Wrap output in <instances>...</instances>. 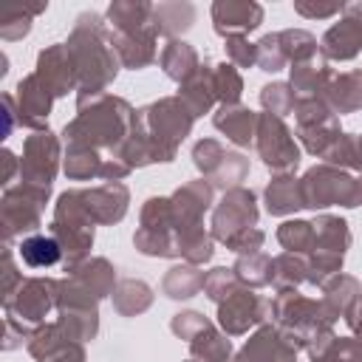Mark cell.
<instances>
[{
    "label": "cell",
    "mask_w": 362,
    "mask_h": 362,
    "mask_svg": "<svg viewBox=\"0 0 362 362\" xmlns=\"http://www.w3.org/2000/svg\"><path fill=\"white\" fill-rule=\"evenodd\" d=\"M37 79L54 93V96H65L76 82V65L71 59V51L65 42H57V45H48L40 59H37Z\"/></svg>",
    "instance_id": "7"
},
{
    "label": "cell",
    "mask_w": 362,
    "mask_h": 362,
    "mask_svg": "<svg viewBox=\"0 0 362 362\" xmlns=\"http://www.w3.org/2000/svg\"><path fill=\"white\" fill-rule=\"evenodd\" d=\"M204 286V277L195 269H170L164 277V291L167 297H192Z\"/></svg>",
    "instance_id": "33"
},
{
    "label": "cell",
    "mask_w": 362,
    "mask_h": 362,
    "mask_svg": "<svg viewBox=\"0 0 362 362\" xmlns=\"http://www.w3.org/2000/svg\"><path fill=\"white\" fill-rule=\"evenodd\" d=\"M331 79H334L331 68L317 57L291 65V88H294L297 99H317V93H325Z\"/></svg>",
    "instance_id": "16"
},
{
    "label": "cell",
    "mask_w": 362,
    "mask_h": 362,
    "mask_svg": "<svg viewBox=\"0 0 362 362\" xmlns=\"http://www.w3.org/2000/svg\"><path fill=\"white\" fill-rule=\"evenodd\" d=\"M212 88H215V99H221L223 105H235L243 90V82H240V74L235 71V65H229V62L212 65Z\"/></svg>",
    "instance_id": "27"
},
{
    "label": "cell",
    "mask_w": 362,
    "mask_h": 362,
    "mask_svg": "<svg viewBox=\"0 0 362 362\" xmlns=\"http://www.w3.org/2000/svg\"><path fill=\"white\" fill-rule=\"evenodd\" d=\"M342 14H345V17H351V20H356V23H362V0H354V3H345V8H342Z\"/></svg>",
    "instance_id": "38"
},
{
    "label": "cell",
    "mask_w": 362,
    "mask_h": 362,
    "mask_svg": "<svg viewBox=\"0 0 362 362\" xmlns=\"http://www.w3.org/2000/svg\"><path fill=\"white\" fill-rule=\"evenodd\" d=\"M277 240L288 249V252H305L308 246H314V223L308 221H288L277 229Z\"/></svg>",
    "instance_id": "30"
},
{
    "label": "cell",
    "mask_w": 362,
    "mask_h": 362,
    "mask_svg": "<svg viewBox=\"0 0 362 362\" xmlns=\"http://www.w3.org/2000/svg\"><path fill=\"white\" fill-rule=\"evenodd\" d=\"M257 221V206H255V195L249 189H229L223 195V201L218 204L215 215H212V226H215V238L223 240L226 246L232 240H238L243 232H249Z\"/></svg>",
    "instance_id": "3"
},
{
    "label": "cell",
    "mask_w": 362,
    "mask_h": 362,
    "mask_svg": "<svg viewBox=\"0 0 362 362\" xmlns=\"http://www.w3.org/2000/svg\"><path fill=\"white\" fill-rule=\"evenodd\" d=\"M147 305H150V288L139 280H122L116 291V308L122 314H136V311H144Z\"/></svg>",
    "instance_id": "31"
},
{
    "label": "cell",
    "mask_w": 362,
    "mask_h": 362,
    "mask_svg": "<svg viewBox=\"0 0 362 362\" xmlns=\"http://www.w3.org/2000/svg\"><path fill=\"white\" fill-rule=\"evenodd\" d=\"M79 198H82V206L90 215V221H99V223H113L127 209V189L113 181L105 187L88 189V192H79Z\"/></svg>",
    "instance_id": "10"
},
{
    "label": "cell",
    "mask_w": 362,
    "mask_h": 362,
    "mask_svg": "<svg viewBox=\"0 0 362 362\" xmlns=\"http://www.w3.org/2000/svg\"><path fill=\"white\" fill-rule=\"evenodd\" d=\"M161 68H164V74L170 76V79H175V82H187V79H192L195 74H198V54H195V48L189 45V42H184V40H170L167 45H164V51H161Z\"/></svg>",
    "instance_id": "18"
},
{
    "label": "cell",
    "mask_w": 362,
    "mask_h": 362,
    "mask_svg": "<svg viewBox=\"0 0 362 362\" xmlns=\"http://www.w3.org/2000/svg\"><path fill=\"white\" fill-rule=\"evenodd\" d=\"M105 20L113 34H127V31H141V28L156 25L153 3H144V0H116L107 6Z\"/></svg>",
    "instance_id": "14"
},
{
    "label": "cell",
    "mask_w": 362,
    "mask_h": 362,
    "mask_svg": "<svg viewBox=\"0 0 362 362\" xmlns=\"http://www.w3.org/2000/svg\"><path fill=\"white\" fill-rule=\"evenodd\" d=\"M255 124H257V116L238 105H223L215 116V127L223 130L226 139H232L235 144H252V139L257 136Z\"/></svg>",
    "instance_id": "19"
},
{
    "label": "cell",
    "mask_w": 362,
    "mask_h": 362,
    "mask_svg": "<svg viewBox=\"0 0 362 362\" xmlns=\"http://www.w3.org/2000/svg\"><path fill=\"white\" fill-rule=\"evenodd\" d=\"M65 45L76 65L82 96H99L102 88L113 82L119 65V54L113 48V37L110 28L105 25V17L96 11L79 14L71 40Z\"/></svg>",
    "instance_id": "1"
},
{
    "label": "cell",
    "mask_w": 362,
    "mask_h": 362,
    "mask_svg": "<svg viewBox=\"0 0 362 362\" xmlns=\"http://www.w3.org/2000/svg\"><path fill=\"white\" fill-rule=\"evenodd\" d=\"M204 291L209 294V300L223 303L229 294L238 291V274H232L229 269H215V272H209V277L204 280Z\"/></svg>",
    "instance_id": "35"
},
{
    "label": "cell",
    "mask_w": 362,
    "mask_h": 362,
    "mask_svg": "<svg viewBox=\"0 0 362 362\" xmlns=\"http://www.w3.org/2000/svg\"><path fill=\"white\" fill-rule=\"evenodd\" d=\"M345 8L342 0H334V3H314V0H294V11L308 17V20H325V17H334Z\"/></svg>",
    "instance_id": "37"
},
{
    "label": "cell",
    "mask_w": 362,
    "mask_h": 362,
    "mask_svg": "<svg viewBox=\"0 0 362 362\" xmlns=\"http://www.w3.org/2000/svg\"><path fill=\"white\" fill-rule=\"evenodd\" d=\"M110 37H113V48H116L122 65L139 71V68H144L156 59V37H158L156 25L141 28V31H127V34H113L110 31Z\"/></svg>",
    "instance_id": "11"
},
{
    "label": "cell",
    "mask_w": 362,
    "mask_h": 362,
    "mask_svg": "<svg viewBox=\"0 0 362 362\" xmlns=\"http://www.w3.org/2000/svg\"><path fill=\"white\" fill-rule=\"evenodd\" d=\"M189 348L201 362H226L229 359V339H223L209 322L189 339Z\"/></svg>",
    "instance_id": "25"
},
{
    "label": "cell",
    "mask_w": 362,
    "mask_h": 362,
    "mask_svg": "<svg viewBox=\"0 0 362 362\" xmlns=\"http://www.w3.org/2000/svg\"><path fill=\"white\" fill-rule=\"evenodd\" d=\"M212 23L221 37H243L263 23V6L252 0H215Z\"/></svg>",
    "instance_id": "6"
},
{
    "label": "cell",
    "mask_w": 362,
    "mask_h": 362,
    "mask_svg": "<svg viewBox=\"0 0 362 362\" xmlns=\"http://www.w3.org/2000/svg\"><path fill=\"white\" fill-rule=\"evenodd\" d=\"M240 362H297L294 345L274 328H260L238 356Z\"/></svg>",
    "instance_id": "12"
},
{
    "label": "cell",
    "mask_w": 362,
    "mask_h": 362,
    "mask_svg": "<svg viewBox=\"0 0 362 362\" xmlns=\"http://www.w3.org/2000/svg\"><path fill=\"white\" fill-rule=\"evenodd\" d=\"M311 362H362V345L325 331L317 345H311Z\"/></svg>",
    "instance_id": "21"
},
{
    "label": "cell",
    "mask_w": 362,
    "mask_h": 362,
    "mask_svg": "<svg viewBox=\"0 0 362 362\" xmlns=\"http://www.w3.org/2000/svg\"><path fill=\"white\" fill-rule=\"evenodd\" d=\"M280 42H283V51H286V59L291 65L297 62H305V59H314L317 57V40L303 31V28H288V31H280Z\"/></svg>",
    "instance_id": "26"
},
{
    "label": "cell",
    "mask_w": 362,
    "mask_h": 362,
    "mask_svg": "<svg viewBox=\"0 0 362 362\" xmlns=\"http://www.w3.org/2000/svg\"><path fill=\"white\" fill-rule=\"evenodd\" d=\"M257 150L272 170H294L300 161V150L288 133V127L280 122V116L263 113L257 119Z\"/></svg>",
    "instance_id": "4"
},
{
    "label": "cell",
    "mask_w": 362,
    "mask_h": 362,
    "mask_svg": "<svg viewBox=\"0 0 362 362\" xmlns=\"http://www.w3.org/2000/svg\"><path fill=\"white\" fill-rule=\"evenodd\" d=\"M153 23L156 31L164 37H178L195 23V6L192 3H158L153 6Z\"/></svg>",
    "instance_id": "20"
},
{
    "label": "cell",
    "mask_w": 362,
    "mask_h": 362,
    "mask_svg": "<svg viewBox=\"0 0 362 362\" xmlns=\"http://www.w3.org/2000/svg\"><path fill=\"white\" fill-rule=\"evenodd\" d=\"M192 156H195V164H198L215 184H221V187H232V189H235V184L243 181V175H246V170H249V164H246L243 156L226 153L218 141H198L195 150H192Z\"/></svg>",
    "instance_id": "5"
},
{
    "label": "cell",
    "mask_w": 362,
    "mask_h": 362,
    "mask_svg": "<svg viewBox=\"0 0 362 362\" xmlns=\"http://www.w3.org/2000/svg\"><path fill=\"white\" fill-rule=\"evenodd\" d=\"M51 90L37 79V74L20 79L17 85V99H20V113H23V122L31 124V127H40L51 110Z\"/></svg>",
    "instance_id": "15"
},
{
    "label": "cell",
    "mask_w": 362,
    "mask_h": 362,
    "mask_svg": "<svg viewBox=\"0 0 362 362\" xmlns=\"http://www.w3.org/2000/svg\"><path fill=\"white\" fill-rule=\"evenodd\" d=\"M54 303V283L51 280H28L20 288V314L23 320H40Z\"/></svg>",
    "instance_id": "22"
},
{
    "label": "cell",
    "mask_w": 362,
    "mask_h": 362,
    "mask_svg": "<svg viewBox=\"0 0 362 362\" xmlns=\"http://www.w3.org/2000/svg\"><path fill=\"white\" fill-rule=\"evenodd\" d=\"M300 192H303V206H314V209L331 204L356 206L362 204V178H351L331 167H314L300 181Z\"/></svg>",
    "instance_id": "2"
},
{
    "label": "cell",
    "mask_w": 362,
    "mask_h": 362,
    "mask_svg": "<svg viewBox=\"0 0 362 362\" xmlns=\"http://www.w3.org/2000/svg\"><path fill=\"white\" fill-rule=\"evenodd\" d=\"M48 3H37V6H25V8H14V11H6L0 17V34L3 40H20L23 34H28L31 28V17L45 11Z\"/></svg>",
    "instance_id": "28"
},
{
    "label": "cell",
    "mask_w": 362,
    "mask_h": 362,
    "mask_svg": "<svg viewBox=\"0 0 362 362\" xmlns=\"http://www.w3.org/2000/svg\"><path fill=\"white\" fill-rule=\"evenodd\" d=\"M20 257L34 266V269H42V266H54L59 257H62V246L57 238H48V235H34L28 240H23L20 246Z\"/></svg>",
    "instance_id": "24"
},
{
    "label": "cell",
    "mask_w": 362,
    "mask_h": 362,
    "mask_svg": "<svg viewBox=\"0 0 362 362\" xmlns=\"http://www.w3.org/2000/svg\"><path fill=\"white\" fill-rule=\"evenodd\" d=\"M325 102L334 113H351L362 107V71L339 74L325 88Z\"/></svg>",
    "instance_id": "17"
},
{
    "label": "cell",
    "mask_w": 362,
    "mask_h": 362,
    "mask_svg": "<svg viewBox=\"0 0 362 362\" xmlns=\"http://www.w3.org/2000/svg\"><path fill=\"white\" fill-rule=\"evenodd\" d=\"M226 57L238 68H249L257 62V45H252L246 37H226Z\"/></svg>",
    "instance_id": "36"
},
{
    "label": "cell",
    "mask_w": 362,
    "mask_h": 362,
    "mask_svg": "<svg viewBox=\"0 0 362 362\" xmlns=\"http://www.w3.org/2000/svg\"><path fill=\"white\" fill-rule=\"evenodd\" d=\"M286 51H283V42H280V31L277 34H266L260 42H257V65L269 74L286 68Z\"/></svg>",
    "instance_id": "34"
},
{
    "label": "cell",
    "mask_w": 362,
    "mask_h": 362,
    "mask_svg": "<svg viewBox=\"0 0 362 362\" xmlns=\"http://www.w3.org/2000/svg\"><path fill=\"white\" fill-rule=\"evenodd\" d=\"M320 51L328 59H354L362 51V23L342 14L339 23H334L320 42Z\"/></svg>",
    "instance_id": "13"
},
{
    "label": "cell",
    "mask_w": 362,
    "mask_h": 362,
    "mask_svg": "<svg viewBox=\"0 0 362 362\" xmlns=\"http://www.w3.org/2000/svg\"><path fill=\"white\" fill-rule=\"evenodd\" d=\"M54 170H57V141L54 136L45 130V133H37L28 139L25 144V158H23V175L28 184L34 187H51V178H54Z\"/></svg>",
    "instance_id": "8"
},
{
    "label": "cell",
    "mask_w": 362,
    "mask_h": 362,
    "mask_svg": "<svg viewBox=\"0 0 362 362\" xmlns=\"http://www.w3.org/2000/svg\"><path fill=\"white\" fill-rule=\"evenodd\" d=\"M345 320H351L348 325H351V328L359 334V339H362V303H359V305H356V308H354V311H351Z\"/></svg>",
    "instance_id": "39"
},
{
    "label": "cell",
    "mask_w": 362,
    "mask_h": 362,
    "mask_svg": "<svg viewBox=\"0 0 362 362\" xmlns=\"http://www.w3.org/2000/svg\"><path fill=\"white\" fill-rule=\"evenodd\" d=\"M266 206L272 215H288L297 206H303L300 184H294L291 175H280L266 187Z\"/></svg>",
    "instance_id": "23"
},
{
    "label": "cell",
    "mask_w": 362,
    "mask_h": 362,
    "mask_svg": "<svg viewBox=\"0 0 362 362\" xmlns=\"http://www.w3.org/2000/svg\"><path fill=\"white\" fill-rule=\"evenodd\" d=\"M260 102H263V107H266L272 116H283V113H288V110L297 105V93L291 90V85L274 82V85H266V88L260 90Z\"/></svg>",
    "instance_id": "32"
},
{
    "label": "cell",
    "mask_w": 362,
    "mask_h": 362,
    "mask_svg": "<svg viewBox=\"0 0 362 362\" xmlns=\"http://www.w3.org/2000/svg\"><path fill=\"white\" fill-rule=\"evenodd\" d=\"M272 263H274V260H269L266 255L252 252L249 257L243 255V257L238 260L235 274H238V280H243V283H252V286H266V283H272Z\"/></svg>",
    "instance_id": "29"
},
{
    "label": "cell",
    "mask_w": 362,
    "mask_h": 362,
    "mask_svg": "<svg viewBox=\"0 0 362 362\" xmlns=\"http://www.w3.org/2000/svg\"><path fill=\"white\" fill-rule=\"evenodd\" d=\"M263 308H266V303L257 294L238 288L235 294H229L221 303L218 317H221V325L226 334H243V331H249V325L263 320Z\"/></svg>",
    "instance_id": "9"
}]
</instances>
